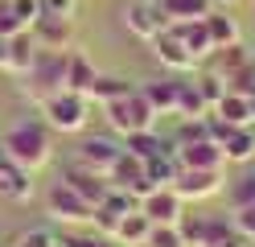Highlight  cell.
Returning a JSON list of instances; mask_svg holds the SVG:
<instances>
[{
    "instance_id": "4",
    "label": "cell",
    "mask_w": 255,
    "mask_h": 247,
    "mask_svg": "<svg viewBox=\"0 0 255 247\" xmlns=\"http://www.w3.org/2000/svg\"><path fill=\"white\" fill-rule=\"evenodd\" d=\"M41 120L50 124V132H83L91 120V99L87 95H74V91H58L54 99L41 103Z\"/></svg>"
},
{
    "instance_id": "44",
    "label": "cell",
    "mask_w": 255,
    "mask_h": 247,
    "mask_svg": "<svg viewBox=\"0 0 255 247\" xmlns=\"http://www.w3.org/2000/svg\"><path fill=\"white\" fill-rule=\"evenodd\" d=\"M0 161H4V144H0Z\"/></svg>"
},
{
    "instance_id": "6",
    "label": "cell",
    "mask_w": 255,
    "mask_h": 247,
    "mask_svg": "<svg viewBox=\"0 0 255 247\" xmlns=\"http://www.w3.org/2000/svg\"><path fill=\"white\" fill-rule=\"evenodd\" d=\"M140 210L152 219V227H177L185 219V198L173 190V186H156L140 198Z\"/></svg>"
},
{
    "instance_id": "27",
    "label": "cell",
    "mask_w": 255,
    "mask_h": 247,
    "mask_svg": "<svg viewBox=\"0 0 255 247\" xmlns=\"http://www.w3.org/2000/svg\"><path fill=\"white\" fill-rule=\"evenodd\" d=\"M202 21H206V33H210L214 49H218V45H235V41H239V21H235V16H227V12L210 8V12L202 16Z\"/></svg>"
},
{
    "instance_id": "42",
    "label": "cell",
    "mask_w": 255,
    "mask_h": 247,
    "mask_svg": "<svg viewBox=\"0 0 255 247\" xmlns=\"http://www.w3.org/2000/svg\"><path fill=\"white\" fill-rule=\"evenodd\" d=\"M247 128H251V136H255V120H251V124H247Z\"/></svg>"
},
{
    "instance_id": "2",
    "label": "cell",
    "mask_w": 255,
    "mask_h": 247,
    "mask_svg": "<svg viewBox=\"0 0 255 247\" xmlns=\"http://www.w3.org/2000/svg\"><path fill=\"white\" fill-rule=\"evenodd\" d=\"M21 91L29 103H45L58 91H66V49H37L33 66L21 74Z\"/></svg>"
},
{
    "instance_id": "36",
    "label": "cell",
    "mask_w": 255,
    "mask_h": 247,
    "mask_svg": "<svg viewBox=\"0 0 255 247\" xmlns=\"http://www.w3.org/2000/svg\"><path fill=\"white\" fill-rule=\"evenodd\" d=\"M25 25L17 21V12H12V0H0V33L4 37H12V33H21Z\"/></svg>"
},
{
    "instance_id": "17",
    "label": "cell",
    "mask_w": 255,
    "mask_h": 247,
    "mask_svg": "<svg viewBox=\"0 0 255 247\" xmlns=\"http://www.w3.org/2000/svg\"><path fill=\"white\" fill-rule=\"evenodd\" d=\"M251 54L243 49V41H235V45H218V49H210V58H202V70H214V74H222L227 78V87H231V78L243 70V62H247Z\"/></svg>"
},
{
    "instance_id": "8",
    "label": "cell",
    "mask_w": 255,
    "mask_h": 247,
    "mask_svg": "<svg viewBox=\"0 0 255 247\" xmlns=\"http://www.w3.org/2000/svg\"><path fill=\"white\" fill-rule=\"evenodd\" d=\"M120 153H124V140H111V136H87L83 144L74 148V161L107 177V173H111V165L120 161Z\"/></svg>"
},
{
    "instance_id": "23",
    "label": "cell",
    "mask_w": 255,
    "mask_h": 247,
    "mask_svg": "<svg viewBox=\"0 0 255 247\" xmlns=\"http://www.w3.org/2000/svg\"><path fill=\"white\" fill-rule=\"evenodd\" d=\"M140 91L148 95V103H152L156 115H177V82H173V78H152Z\"/></svg>"
},
{
    "instance_id": "43",
    "label": "cell",
    "mask_w": 255,
    "mask_h": 247,
    "mask_svg": "<svg viewBox=\"0 0 255 247\" xmlns=\"http://www.w3.org/2000/svg\"><path fill=\"white\" fill-rule=\"evenodd\" d=\"M8 247H25V243H21V239H17V243H8Z\"/></svg>"
},
{
    "instance_id": "41",
    "label": "cell",
    "mask_w": 255,
    "mask_h": 247,
    "mask_svg": "<svg viewBox=\"0 0 255 247\" xmlns=\"http://www.w3.org/2000/svg\"><path fill=\"white\" fill-rule=\"evenodd\" d=\"M214 4H235V0H214Z\"/></svg>"
},
{
    "instance_id": "32",
    "label": "cell",
    "mask_w": 255,
    "mask_h": 247,
    "mask_svg": "<svg viewBox=\"0 0 255 247\" xmlns=\"http://www.w3.org/2000/svg\"><path fill=\"white\" fill-rule=\"evenodd\" d=\"M148 247H185V235H181V227H152Z\"/></svg>"
},
{
    "instance_id": "10",
    "label": "cell",
    "mask_w": 255,
    "mask_h": 247,
    "mask_svg": "<svg viewBox=\"0 0 255 247\" xmlns=\"http://www.w3.org/2000/svg\"><path fill=\"white\" fill-rule=\"evenodd\" d=\"M29 33H33V41L37 49H74V21L70 16H50V12H41L33 25H29Z\"/></svg>"
},
{
    "instance_id": "22",
    "label": "cell",
    "mask_w": 255,
    "mask_h": 247,
    "mask_svg": "<svg viewBox=\"0 0 255 247\" xmlns=\"http://www.w3.org/2000/svg\"><path fill=\"white\" fill-rule=\"evenodd\" d=\"M37 58V41H33V33L21 29V33H12V41H8V74H25L29 66H33Z\"/></svg>"
},
{
    "instance_id": "9",
    "label": "cell",
    "mask_w": 255,
    "mask_h": 247,
    "mask_svg": "<svg viewBox=\"0 0 255 247\" xmlns=\"http://www.w3.org/2000/svg\"><path fill=\"white\" fill-rule=\"evenodd\" d=\"M107 181H111V190H128V194H136V198H144L148 190H156L152 181H148L144 161H140V157H132V153H120V161L111 165Z\"/></svg>"
},
{
    "instance_id": "28",
    "label": "cell",
    "mask_w": 255,
    "mask_h": 247,
    "mask_svg": "<svg viewBox=\"0 0 255 247\" xmlns=\"http://www.w3.org/2000/svg\"><path fill=\"white\" fill-rule=\"evenodd\" d=\"M128 91H132V82H128V78H120V74H103L99 70V78H95V87H91V103H111V99H120V95H128Z\"/></svg>"
},
{
    "instance_id": "34",
    "label": "cell",
    "mask_w": 255,
    "mask_h": 247,
    "mask_svg": "<svg viewBox=\"0 0 255 247\" xmlns=\"http://www.w3.org/2000/svg\"><path fill=\"white\" fill-rule=\"evenodd\" d=\"M231 91H243V95H251V99H255V54L243 62V70L231 78Z\"/></svg>"
},
{
    "instance_id": "1",
    "label": "cell",
    "mask_w": 255,
    "mask_h": 247,
    "mask_svg": "<svg viewBox=\"0 0 255 247\" xmlns=\"http://www.w3.org/2000/svg\"><path fill=\"white\" fill-rule=\"evenodd\" d=\"M0 144H4V157L17 161L21 169H29V173H37V169H45V165L54 161V140H50V124L45 120L12 124Z\"/></svg>"
},
{
    "instance_id": "29",
    "label": "cell",
    "mask_w": 255,
    "mask_h": 247,
    "mask_svg": "<svg viewBox=\"0 0 255 247\" xmlns=\"http://www.w3.org/2000/svg\"><path fill=\"white\" fill-rule=\"evenodd\" d=\"M144 169H148V181H152V186H173L177 173H181V165H177V157H173V148H169V153L144 161Z\"/></svg>"
},
{
    "instance_id": "38",
    "label": "cell",
    "mask_w": 255,
    "mask_h": 247,
    "mask_svg": "<svg viewBox=\"0 0 255 247\" xmlns=\"http://www.w3.org/2000/svg\"><path fill=\"white\" fill-rule=\"evenodd\" d=\"M21 243H25V247H58L62 239H54L45 227H33V231H25V235H21Z\"/></svg>"
},
{
    "instance_id": "37",
    "label": "cell",
    "mask_w": 255,
    "mask_h": 247,
    "mask_svg": "<svg viewBox=\"0 0 255 247\" xmlns=\"http://www.w3.org/2000/svg\"><path fill=\"white\" fill-rule=\"evenodd\" d=\"M62 247H116V239H107V235H66Z\"/></svg>"
},
{
    "instance_id": "21",
    "label": "cell",
    "mask_w": 255,
    "mask_h": 247,
    "mask_svg": "<svg viewBox=\"0 0 255 247\" xmlns=\"http://www.w3.org/2000/svg\"><path fill=\"white\" fill-rule=\"evenodd\" d=\"M222 148V157H227L231 165H251L255 161V136H251V128H231L227 136L218 140Z\"/></svg>"
},
{
    "instance_id": "47",
    "label": "cell",
    "mask_w": 255,
    "mask_h": 247,
    "mask_svg": "<svg viewBox=\"0 0 255 247\" xmlns=\"http://www.w3.org/2000/svg\"><path fill=\"white\" fill-rule=\"evenodd\" d=\"M58 247H62V243H58Z\"/></svg>"
},
{
    "instance_id": "7",
    "label": "cell",
    "mask_w": 255,
    "mask_h": 247,
    "mask_svg": "<svg viewBox=\"0 0 255 247\" xmlns=\"http://www.w3.org/2000/svg\"><path fill=\"white\" fill-rule=\"evenodd\" d=\"M173 190L185 202H202V198H214V194L227 190V177H222V169H181L177 181H173Z\"/></svg>"
},
{
    "instance_id": "19",
    "label": "cell",
    "mask_w": 255,
    "mask_h": 247,
    "mask_svg": "<svg viewBox=\"0 0 255 247\" xmlns=\"http://www.w3.org/2000/svg\"><path fill=\"white\" fill-rule=\"evenodd\" d=\"M210 111L218 115V120L235 124V128H247V124L255 120V115H251V95H243V91H227Z\"/></svg>"
},
{
    "instance_id": "12",
    "label": "cell",
    "mask_w": 255,
    "mask_h": 247,
    "mask_svg": "<svg viewBox=\"0 0 255 247\" xmlns=\"http://www.w3.org/2000/svg\"><path fill=\"white\" fill-rule=\"evenodd\" d=\"M124 25L136 33L140 41H152L156 33H161L169 21H165V12L156 8V0H128V12H124Z\"/></svg>"
},
{
    "instance_id": "25",
    "label": "cell",
    "mask_w": 255,
    "mask_h": 247,
    "mask_svg": "<svg viewBox=\"0 0 255 247\" xmlns=\"http://www.w3.org/2000/svg\"><path fill=\"white\" fill-rule=\"evenodd\" d=\"M169 140H161L156 132L148 128V132H132V136H124V153H132V157H140V161H152V157H161V153H169Z\"/></svg>"
},
{
    "instance_id": "15",
    "label": "cell",
    "mask_w": 255,
    "mask_h": 247,
    "mask_svg": "<svg viewBox=\"0 0 255 247\" xmlns=\"http://www.w3.org/2000/svg\"><path fill=\"white\" fill-rule=\"evenodd\" d=\"M0 198H8V202H29L33 198V173L8 157L0 161Z\"/></svg>"
},
{
    "instance_id": "24",
    "label": "cell",
    "mask_w": 255,
    "mask_h": 247,
    "mask_svg": "<svg viewBox=\"0 0 255 247\" xmlns=\"http://www.w3.org/2000/svg\"><path fill=\"white\" fill-rule=\"evenodd\" d=\"M156 8L165 12V21H202L214 8V0H156Z\"/></svg>"
},
{
    "instance_id": "39",
    "label": "cell",
    "mask_w": 255,
    "mask_h": 247,
    "mask_svg": "<svg viewBox=\"0 0 255 247\" xmlns=\"http://www.w3.org/2000/svg\"><path fill=\"white\" fill-rule=\"evenodd\" d=\"M74 8H78V0H41V12H50V16H70L74 21Z\"/></svg>"
},
{
    "instance_id": "13",
    "label": "cell",
    "mask_w": 255,
    "mask_h": 247,
    "mask_svg": "<svg viewBox=\"0 0 255 247\" xmlns=\"http://www.w3.org/2000/svg\"><path fill=\"white\" fill-rule=\"evenodd\" d=\"M152 54H156V62H161L165 70H177V74H181V70H198V58L181 45V37H177L169 25L152 37Z\"/></svg>"
},
{
    "instance_id": "35",
    "label": "cell",
    "mask_w": 255,
    "mask_h": 247,
    "mask_svg": "<svg viewBox=\"0 0 255 247\" xmlns=\"http://www.w3.org/2000/svg\"><path fill=\"white\" fill-rule=\"evenodd\" d=\"M12 12H17V21L29 29V25L41 16V0H12Z\"/></svg>"
},
{
    "instance_id": "26",
    "label": "cell",
    "mask_w": 255,
    "mask_h": 247,
    "mask_svg": "<svg viewBox=\"0 0 255 247\" xmlns=\"http://www.w3.org/2000/svg\"><path fill=\"white\" fill-rule=\"evenodd\" d=\"M206 111H210V107H206L198 82L194 78H177V115H181V120H202Z\"/></svg>"
},
{
    "instance_id": "14",
    "label": "cell",
    "mask_w": 255,
    "mask_h": 247,
    "mask_svg": "<svg viewBox=\"0 0 255 247\" xmlns=\"http://www.w3.org/2000/svg\"><path fill=\"white\" fill-rule=\"evenodd\" d=\"M173 157H177L181 169H222L227 157H222V148L206 136V140H194V144H173Z\"/></svg>"
},
{
    "instance_id": "5",
    "label": "cell",
    "mask_w": 255,
    "mask_h": 247,
    "mask_svg": "<svg viewBox=\"0 0 255 247\" xmlns=\"http://www.w3.org/2000/svg\"><path fill=\"white\" fill-rule=\"evenodd\" d=\"M45 206H50V214H54L58 223H66V227H87L91 214H95V206L87 202V198H78L66 181H54V186H50Z\"/></svg>"
},
{
    "instance_id": "30",
    "label": "cell",
    "mask_w": 255,
    "mask_h": 247,
    "mask_svg": "<svg viewBox=\"0 0 255 247\" xmlns=\"http://www.w3.org/2000/svg\"><path fill=\"white\" fill-rule=\"evenodd\" d=\"M194 82H198V91H202V99H206V107H214L218 99L231 91V87H227V78H222V74H214V70H202V74H194Z\"/></svg>"
},
{
    "instance_id": "3",
    "label": "cell",
    "mask_w": 255,
    "mask_h": 247,
    "mask_svg": "<svg viewBox=\"0 0 255 247\" xmlns=\"http://www.w3.org/2000/svg\"><path fill=\"white\" fill-rule=\"evenodd\" d=\"M103 115H107V128L111 132H120V136H132V132H148L156 124V111L148 103V95L132 87L128 95L120 99H111V103H103Z\"/></svg>"
},
{
    "instance_id": "18",
    "label": "cell",
    "mask_w": 255,
    "mask_h": 247,
    "mask_svg": "<svg viewBox=\"0 0 255 247\" xmlns=\"http://www.w3.org/2000/svg\"><path fill=\"white\" fill-rule=\"evenodd\" d=\"M169 29L177 33V37H181V45L198 58V66H202V58H210L214 41H210V33H206V21H173Z\"/></svg>"
},
{
    "instance_id": "45",
    "label": "cell",
    "mask_w": 255,
    "mask_h": 247,
    "mask_svg": "<svg viewBox=\"0 0 255 247\" xmlns=\"http://www.w3.org/2000/svg\"><path fill=\"white\" fill-rule=\"evenodd\" d=\"M251 115H255V99H251Z\"/></svg>"
},
{
    "instance_id": "40",
    "label": "cell",
    "mask_w": 255,
    "mask_h": 247,
    "mask_svg": "<svg viewBox=\"0 0 255 247\" xmlns=\"http://www.w3.org/2000/svg\"><path fill=\"white\" fill-rule=\"evenodd\" d=\"M8 41H12V37L0 33V70H8Z\"/></svg>"
},
{
    "instance_id": "33",
    "label": "cell",
    "mask_w": 255,
    "mask_h": 247,
    "mask_svg": "<svg viewBox=\"0 0 255 247\" xmlns=\"http://www.w3.org/2000/svg\"><path fill=\"white\" fill-rule=\"evenodd\" d=\"M194 140H206V115H202V120H181L177 124L173 144H194Z\"/></svg>"
},
{
    "instance_id": "20",
    "label": "cell",
    "mask_w": 255,
    "mask_h": 247,
    "mask_svg": "<svg viewBox=\"0 0 255 247\" xmlns=\"http://www.w3.org/2000/svg\"><path fill=\"white\" fill-rule=\"evenodd\" d=\"M148 235H152V219L144 210H132V214H124L120 219V227H116V239L120 247H140V243H148Z\"/></svg>"
},
{
    "instance_id": "11",
    "label": "cell",
    "mask_w": 255,
    "mask_h": 247,
    "mask_svg": "<svg viewBox=\"0 0 255 247\" xmlns=\"http://www.w3.org/2000/svg\"><path fill=\"white\" fill-rule=\"evenodd\" d=\"M62 181L78 194V198H87L91 206H99L103 198L111 194V181L103 177V173H95V169H87V165H78V161H70L66 165V173H62Z\"/></svg>"
},
{
    "instance_id": "16",
    "label": "cell",
    "mask_w": 255,
    "mask_h": 247,
    "mask_svg": "<svg viewBox=\"0 0 255 247\" xmlns=\"http://www.w3.org/2000/svg\"><path fill=\"white\" fill-rule=\"evenodd\" d=\"M95 78H99V66H95L83 49H66V91L74 95H91Z\"/></svg>"
},
{
    "instance_id": "46",
    "label": "cell",
    "mask_w": 255,
    "mask_h": 247,
    "mask_svg": "<svg viewBox=\"0 0 255 247\" xmlns=\"http://www.w3.org/2000/svg\"><path fill=\"white\" fill-rule=\"evenodd\" d=\"M140 247H148V243H140Z\"/></svg>"
},
{
    "instance_id": "31",
    "label": "cell",
    "mask_w": 255,
    "mask_h": 247,
    "mask_svg": "<svg viewBox=\"0 0 255 247\" xmlns=\"http://www.w3.org/2000/svg\"><path fill=\"white\" fill-rule=\"evenodd\" d=\"M231 223L239 235H247L255 243V202H243V206H231Z\"/></svg>"
}]
</instances>
